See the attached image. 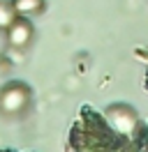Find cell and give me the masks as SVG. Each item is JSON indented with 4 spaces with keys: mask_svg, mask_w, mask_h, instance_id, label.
I'll list each match as a JSON object with an SVG mask.
<instances>
[{
    "mask_svg": "<svg viewBox=\"0 0 148 152\" xmlns=\"http://www.w3.org/2000/svg\"><path fill=\"white\" fill-rule=\"evenodd\" d=\"M70 152H148V129L141 124L134 134H118L104 115L83 106L70 132Z\"/></svg>",
    "mask_w": 148,
    "mask_h": 152,
    "instance_id": "cell-1",
    "label": "cell"
},
{
    "mask_svg": "<svg viewBox=\"0 0 148 152\" xmlns=\"http://www.w3.org/2000/svg\"><path fill=\"white\" fill-rule=\"evenodd\" d=\"M30 88L23 81H9L0 88V113L2 115H18L30 104Z\"/></svg>",
    "mask_w": 148,
    "mask_h": 152,
    "instance_id": "cell-2",
    "label": "cell"
},
{
    "mask_svg": "<svg viewBox=\"0 0 148 152\" xmlns=\"http://www.w3.org/2000/svg\"><path fill=\"white\" fill-rule=\"evenodd\" d=\"M104 120L109 122L111 129H116L118 134H134L141 127V120H139L137 111L127 104H111L109 108H104Z\"/></svg>",
    "mask_w": 148,
    "mask_h": 152,
    "instance_id": "cell-3",
    "label": "cell"
},
{
    "mask_svg": "<svg viewBox=\"0 0 148 152\" xmlns=\"http://www.w3.org/2000/svg\"><path fill=\"white\" fill-rule=\"evenodd\" d=\"M5 32H7V42L12 48H28L35 39V26L28 16H16Z\"/></svg>",
    "mask_w": 148,
    "mask_h": 152,
    "instance_id": "cell-4",
    "label": "cell"
},
{
    "mask_svg": "<svg viewBox=\"0 0 148 152\" xmlns=\"http://www.w3.org/2000/svg\"><path fill=\"white\" fill-rule=\"evenodd\" d=\"M12 5L18 16H28V19L46 10V0H12Z\"/></svg>",
    "mask_w": 148,
    "mask_h": 152,
    "instance_id": "cell-5",
    "label": "cell"
},
{
    "mask_svg": "<svg viewBox=\"0 0 148 152\" xmlns=\"http://www.w3.org/2000/svg\"><path fill=\"white\" fill-rule=\"evenodd\" d=\"M16 16H18V14L14 12L12 0H0V30H7Z\"/></svg>",
    "mask_w": 148,
    "mask_h": 152,
    "instance_id": "cell-6",
    "label": "cell"
},
{
    "mask_svg": "<svg viewBox=\"0 0 148 152\" xmlns=\"http://www.w3.org/2000/svg\"><path fill=\"white\" fill-rule=\"evenodd\" d=\"M146 88H148V72H146Z\"/></svg>",
    "mask_w": 148,
    "mask_h": 152,
    "instance_id": "cell-7",
    "label": "cell"
}]
</instances>
